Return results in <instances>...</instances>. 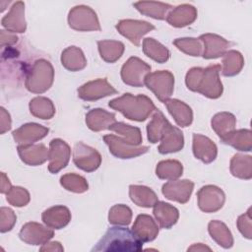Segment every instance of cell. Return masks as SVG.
I'll list each match as a JSON object with an SVG mask.
<instances>
[{"label":"cell","mask_w":252,"mask_h":252,"mask_svg":"<svg viewBox=\"0 0 252 252\" xmlns=\"http://www.w3.org/2000/svg\"><path fill=\"white\" fill-rule=\"evenodd\" d=\"M148 139L151 143H158L161 139V144L158 147L160 154H168L178 152L183 148L182 132L173 127L158 110L153 117V120L147 126Z\"/></svg>","instance_id":"1"},{"label":"cell","mask_w":252,"mask_h":252,"mask_svg":"<svg viewBox=\"0 0 252 252\" xmlns=\"http://www.w3.org/2000/svg\"><path fill=\"white\" fill-rule=\"evenodd\" d=\"M143 248L141 241L136 234L126 227H110L96 245L92 249L93 252H137Z\"/></svg>","instance_id":"2"},{"label":"cell","mask_w":252,"mask_h":252,"mask_svg":"<svg viewBox=\"0 0 252 252\" xmlns=\"http://www.w3.org/2000/svg\"><path fill=\"white\" fill-rule=\"evenodd\" d=\"M220 65H212L203 68H192L186 75L187 88L202 94L217 98L221 94L222 86L219 80Z\"/></svg>","instance_id":"3"},{"label":"cell","mask_w":252,"mask_h":252,"mask_svg":"<svg viewBox=\"0 0 252 252\" xmlns=\"http://www.w3.org/2000/svg\"><path fill=\"white\" fill-rule=\"evenodd\" d=\"M110 107L119 110L131 120H145L156 107L153 101L145 95L134 96L131 94H125L121 97L111 100L108 104Z\"/></svg>","instance_id":"4"},{"label":"cell","mask_w":252,"mask_h":252,"mask_svg":"<svg viewBox=\"0 0 252 252\" xmlns=\"http://www.w3.org/2000/svg\"><path fill=\"white\" fill-rule=\"evenodd\" d=\"M53 81V69L49 62L40 59L27 71L26 88L32 93H43L48 90Z\"/></svg>","instance_id":"5"},{"label":"cell","mask_w":252,"mask_h":252,"mask_svg":"<svg viewBox=\"0 0 252 252\" xmlns=\"http://www.w3.org/2000/svg\"><path fill=\"white\" fill-rule=\"evenodd\" d=\"M145 84L160 101L165 102L173 92L174 78L168 71H159L148 74L145 78Z\"/></svg>","instance_id":"6"},{"label":"cell","mask_w":252,"mask_h":252,"mask_svg":"<svg viewBox=\"0 0 252 252\" xmlns=\"http://www.w3.org/2000/svg\"><path fill=\"white\" fill-rule=\"evenodd\" d=\"M151 71V66L137 57H131L122 67L121 76L125 84L134 87L144 85L145 76Z\"/></svg>","instance_id":"7"},{"label":"cell","mask_w":252,"mask_h":252,"mask_svg":"<svg viewBox=\"0 0 252 252\" xmlns=\"http://www.w3.org/2000/svg\"><path fill=\"white\" fill-rule=\"evenodd\" d=\"M100 155L93 148L78 143L74 148V162L77 167L91 172L95 170L100 164Z\"/></svg>","instance_id":"8"},{"label":"cell","mask_w":252,"mask_h":252,"mask_svg":"<svg viewBox=\"0 0 252 252\" xmlns=\"http://www.w3.org/2000/svg\"><path fill=\"white\" fill-rule=\"evenodd\" d=\"M103 140L109 146V151L111 154L120 158H130L137 157L147 153L149 150V148L146 146L135 147L125 140L113 135H106L103 137Z\"/></svg>","instance_id":"9"},{"label":"cell","mask_w":252,"mask_h":252,"mask_svg":"<svg viewBox=\"0 0 252 252\" xmlns=\"http://www.w3.org/2000/svg\"><path fill=\"white\" fill-rule=\"evenodd\" d=\"M199 207L204 212H215L222 207L224 201L223 192L212 185L204 186L198 192Z\"/></svg>","instance_id":"10"},{"label":"cell","mask_w":252,"mask_h":252,"mask_svg":"<svg viewBox=\"0 0 252 252\" xmlns=\"http://www.w3.org/2000/svg\"><path fill=\"white\" fill-rule=\"evenodd\" d=\"M19 236L22 241L31 245H39L53 236V231L36 222H28L23 225Z\"/></svg>","instance_id":"11"},{"label":"cell","mask_w":252,"mask_h":252,"mask_svg":"<svg viewBox=\"0 0 252 252\" xmlns=\"http://www.w3.org/2000/svg\"><path fill=\"white\" fill-rule=\"evenodd\" d=\"M70 148L60 139H54L50 142L49 159L50 163L48 169L52 173L58 172L61 168L65 167L69 161Z\"/></svg>","instance_id":"12"},{"label":"cell","mask_w":252,"mask_h":252,"mask_svg":"<svg viewBox=\"0 0 252 252\" xmlns=\"http://www.w3.org/2000/svg\"><path fill=\"white\" fill-rule=\"evenodd\" d=\"M78 94L79 96L85 100H95L116 94V90L113 89L105 79H98L82 86L78 90Z\"/></svg>","instance_id":"13"},{"label":"cell","mask_w":252,"mask_h":252,"mask_svg":"<svg viewBox=\"0 0 252 252\" xmlns=\"http://www.w3.org/2000/svg\"><path fill=\"white\" fill-rule=\"evenodd\" d=\"M117 30L121 34L128 37L131 42L135 45H140V37L148 32L155 29V27L144 21H132L125 20L119 22L116 26Z\"/></svg>","instance_id":"14"},{"label":"cell","mask_w":252,"mask_h":252,"mask_svg":"<svg viewBox=\"0 0 252 252\" xmlns=\"http://www.w3.org/2000/svg\"><path fill=\"white\" fill-rule=\"evenodd\" d=\"M68 21L70 27L79 31H95L100 29L95 13L89 7L87 8L85 17H82L80 6L75 7L72 11H70Z\"/></svg>","instance_id":"15"},{"label":"cell","mask_w":252,"mask_h":252,"mask_svg":"<svg viewBox=\"0 0 252 252\" xmlns=\"http://www.w3.org/2000/svg\"><path fill=\"white\" fill-rule=\"evenodd\" d=\"M193 182L190 180L170 181L162 186V194L170 200L186 203L190 199L193 190Z\"/></svg>","instance_id":"16"},{"label":"cell","mask_w":252,"mask_h":252,"mask_svg":"<svg viewBox=\"0 0 252 252\" xmlns=\"http://www.w3.org/2000/svg\"><path fill=\"white\" fill-rule=\"evenodd\" d=\"M132 231L143 242L154 240L158 233V227L154 220L148 215H139L132 226Z\"/></svg>","instance_id":"17"},{"label":"cell","mask_w":252,"mask_h":252,"mask_svg":"<svg viewBox=\"0 0 252 252\" xmlns=\"http://www.w3.org/2000/svg\"><path fill=\"white\" fill-rule=\"evenodd\" d=\"M47 133V128L35 123H28L13 131V138L17 143L29 145L43 138Z\"/></svg>","instance_id":"18"},{"label":"cell","mask_w":252,"mask_h":252,"mask_svg":"<svg viewBox=\"0 0 252 252\" xmlns=\"http://www.w3.org/2000/svg\"><path fill=\"white\" fill-rule=\"evenodd\" d=\"M1 24L11 32H24L26 31V22L24 18L23 2H16L10 12L3 17Z\"/></svg>","instance_id":"19"},{"label":"cell","mask_w":252,"mask_h":252,"mask_svg":"<svg viewBox=\"0 0 252 252\" xmlns=\"http://www.w3.org/2000/svg\"><path fill=\"white\" fill-rule=\"evenodd\" d=\"M193 153L194 156L202 161L209 163L216 158L217 147L207 137L194 134L193 135Z\"/></svg>","instance_id":"20"},{"label":"cell","mask_w":252,"mask_h":252,"mask_svg":"<svg viewBox=\"0 0 252 252\" xmlns=\"http://www.w3.org/2000/svg\"><path fill=\"white\" fill-rule=\"evenodd\" d=\"M71 220V214L66 207L56 206L52 207L42 214L43 222L52 228L60 229L68 224Z\"/></svg>","instance_id":"21"},{"label":"cell","mask_w":252,"mask_h":252,"mask_svg":"<svg viewBox=\"0 0 252 252\" xmlns=\"http://www.w3.org/2000/svg\"><path fill=\"white\" fill-rule=\"evenodd\" d=\"M18 153L21 159L31 165L40 164L44 162L48 157V152L44 145H20L18 147Z\"/></svg>","instance_id":"22"},{"label":"cell","mask_w":252,"mask_h":252,"mask_svg":"<svg viewBox=\"0 0 252 252\" xmlns=\"http://www.w3.org/2000/svg\"><path fill=\"white\" fill-rule=\"evenodd\" d=\"M86 122L90 129L100 131L109 128L115 122V115L106 112L104 109L96 108L91 110L86 116Z\"/></svg>","instance_id":"23"},{"label":"cell","mask_w":252,"mask_h":252,"mask_svg":"<svg viewBox=\"0 0 252 252\" xmlns=\"http://www.w3.org/2000/svg\"><path fill=\"white\" fill-rule=\"evenodd\" d=\"M154 215L159 225L164 228L171 227L178 220V210L164 202H157L154 208Z\"/></svg>","instance_id":"24"},{"label":"cell","mask_w":252,"mask_h":252,"mask_svg":"<svg viewBox=\"0 0 252 252\" xmlns=\"http://www.w3.org/2000/svg\"><path fill=\"white\" fill-rule=\"evenodd\" d=\"M165 103L169 113L173 116L179 126L186 127L191 124L193 118L192 110L187 104L177 99L166 100Z\"/></svg>","instance_id":"25"},{"label":"cell","mask_w":252,"mask_h":252,"mask_svg":"<svg viewBox=\"0 0 252 252\" xmlns=\"http://www.w3.org/2000/svg\"><path fill=\"white\" fill-rule=\"evenodd\" d=\"M199 39H201L205 45V51H204L203 57L208 59L221 56L225 47L227 46V44H229L222 37H220L216 34H210V33L201 35Z\"/></svg>","instance_id":"26"},{"label":"cell","mask_w":252,"mask_h":252,"mask_svg":"<svg viewBox=\"0 0 252 252\" xmlns=\"http://www.w3.org/2000/svg\"><path fill=\"white\" fill-rule=\"evenodd\" d=\"M130 197L131 200L140 207L150 208L155 206L158 202V197L151 188L145 186H130Z\"/></svg>","instance_id":"27"},{"label":"cell","mask_w":252,"mask_h":252,"mask_svg":"<svg viewBox=\"0 0 252 252\" xmlns=\"http://www.w3.org/2000/svg\"><path fill=\"white\" fill-rule=\"evenodd\" d=\"M62 64L70 71H78L86 66V59L81 49L71 46L65 49L61 56Z\"/></svg>","instance_id":"28"},{"label":"cell","mask_w":252,"mask_h":252,"mask_svg":"<svg viewBox=\"0 0 252 252\" xmlns=\"http://www.w3.org/2000/svg\"><path fill=\"white\" fill-rule=\"evenodd\" d=\"M196 13L194 7L190 5H182L178 6L175 10H173L169 16L167 17V22L174 27H184L190 25L196 18V16H184L188 14Z\"/></svg>","instance_id":"29"},{"label":"cell","mask_w":252,"mask_h":252,"mask_svg":"<svg viewBox=\"0 0 252 252\" xmlns=\"http://www.w3.org/2000/svg\"><path fill=\"white\" fill-rule=\"evenodd\" d=\"M209 232L212 238H214L219 245L224 248H229L232 246L233 240L231 234L224 223L216 220L211 221L209 223Z\"/></svg>","instance_id":"30"},{"label":"cell","mask_w":252,"mask_h":252,"mask_svg":"<svg viewBox=\"0 0 252 252\" xmlns=\"http://www.w3.org/2000/svg\"><path fill=\"white\" fill-rule=\"evenodd\" d=\"M98 49L101 58L107 62H114L119 59L124 51V45L120 41H98Z\"/></svg>","instance_id":"31"},{"label":"cell","mask_w":252,"mask_h":252,"mask_svg":"<svg viewBox=\"0 0 252 252\" xmlns=\"http://www.w3.org/2000/svg\"><path fill=\"white\" fill-rule=\"evenodd\" d=\"M31 112L41 119H49L54 114V106L50 99L45 97H35L30 102Z\"/></svg>","instance_id":"32"},{"label":"cell","mask_w":252,"mask_h":252,"mask_svg":"<svg viewBox=\"0 0 252 252\" xmlns=\"http://www.w3.org/2000/svg\"><path fill=\"white\" fill-rule=\"evenodd\" d=\"M143 46L144 52L147 54V56L159 63L166 61L169 57V51L154 38H145Z\"/></svg>","instance_id":"33"},{"label":"cell","mask_w":252,"mask_h":252,"mask_svg":"<svg viewBox=\"0 0 252 252\" xmlns=\"http://www.w3.org/2000/svg\"><path fill=\"white\" fill-rule=\"evenodd\" d=\"M109 129L118 134H122L125 137L123 140H125L126 142H128L134 146H138L142 142V136H141V132H140L139 128L132 127V126L124 124L122 122H117V123H113L109 127Z\"/></svg>","instance_id":"34"},{"label":"cell","mask_w":252,"mask_h":252,"mask_svg":"<svg viewBox=\"0 0 252 252\" xmlns=\"http://www.w3.org/2000/svg\"><path fill=\"white\" fill-rule=\"evenodd\" d=\"M182 164L177 160H163L157 166V175L162 179H175L182 174Z\"/></svg>","instance_id":"35"},{"label":"cell","mask_w":252,"mask_h":252,"mask_svg":"<svg viewBox=\"0 0 252 252\" xmlns=\"http://www.w3.org/2000/svg\"><path fill=\"white\" fill-rule=\"evenodd\" d=\"M234 125V116L230 113L222 112L214 116L212 120V127L221 138L226 136L229 129H232Z\"/></svg>","instance_id":"36"},{"label":"cell","mask_w":252,"mask_h":252,"mask_svg":"<svg viewBox=\"0 0 252 252\" xmlns=\"http://www.w3.org/2000/svg\"><path fill=\"white\" fill-rule=\"evenodd\" d=\"M160 3H155V2H137L135 3V6L137 7V9L145 14V15H148L149 17H152V18H155V19H159V20H162L164 19V15H165V12L171 8L170 5L168 4H164L162 7L157 9V7L159 6Z\"/></svg>","instance_id":"37"},{"label":"cell","mask_w":252,"mask_h":252,"mask_svg":"<svg viewBox=\"0 0 252 252\" xmlns=\"http://www.w3.org/2000/svg\"><path fill=\"white\" fill-rule=\"evenodd\" d=\"M132 212L124 205H116L109 212V222L113 224L128 225L131 222Z\"/></svg>","instance_id":"38"},{"label":"cell","mask_w":252,"mask_h":252,"mask_svg":"<svg viewBox=\"0 0 252 252\" xmlns=\"http://www.w3.org/2000/svg\"><path fill=\"white\" fill-rule=\"evenodd\" d=\"M60 182L62 186H64L67 190L72 192L82 193L88 190V183L85 180V178L73 173L62 176Z\"/></svg>","instance_id":"39"},{"label":"cell","mask_w":252,"mask_h":252,"mask_svg":"<svg viewBox=\"0 0 252 252\" xmlns=\"http://www.w3.org/2000/svg\"><path fill=\"white\" fill-rule=\"evenodd\" d=\"M7 201L15 207L26 206L30 201L29 192L22 187H12L6 193Z\"/></svg>","instance_id":"40"},{"label":"cell","mask_w":252,"mask_h":252,"mask_svg":"<svg viewBox=\"0 0 252 252\" xmlns=\"http://www.w3.org/2000/svg\"><path fill=\"white\" fill-rule=\"evenodd\" d=\"M173 43L178 49L192 56H199L201 53V45L196 38H177Z\"/></svg>","instance_id":"41"},{"label":"cell","mask_w":252,"mask_h":252,"mask_svg":"<svg viewBox=\"0 0 252 252\" xmlns=\"http://www.w3.org/2000/svg\"><path fill=\"white\" fill-rule=\"evenodd\" d=\"M16 222V216L14 212L9 209L2 207L0 209V231L6 232L12 229Z\"/></svg>","instance_id":"42"},{"label":"cell","mask_w":252,"mask_h":252,"mask_svg":"<svg viewBox=\"0 0 252 252\" xmlns=\"http://www.w3.org/2000/svg\"><path fill=\"white\" fill-rule=\"evenodd\" d=\"M0 33H1V46H2V48L5 47V45L10 46V45L16 43L17 40H18L17 35L13 34L11 32L1 31Z\"/></svg>","instance_id":"43"},{"label":"cell","mask_w":252,"mask_h":252,"mask_svg":"<svg viewBox=\"0 0 252 252\" xmlns=\"http://www.w3.org/2000/svg\"><path fill=\"white\" fill-rule=\"evenodd\" d=\"M10 128H11L10 115L4 107H1V134H4Z\"/></svg>","instance_id":"44"},{"label":"cell","mask_w":252,"mask_h":252,"mask_svg":"<svg viewBox=\"0 0 252 252\" xmlns=\"http://www.w3.org/2000/svg\"><path fill=\"white\" fill-rule=\"evenodd\" d=\"M1 193L6 194L12 187H11V183L8 179V177L6 176V174L4 172L1 173Z\"/></svg>","instance_id":"45"},{"label":"cell","mask_w":252,"mask_h":252,"mask_svg":"<svg viewBox=\"0 0 252 252\" xmlns=\"http://www.w3.org/2000/svg\"><path fill=\"white\" fill-rule=\"evenodd\" d=\"M40 250H60V251H62L63 248L61 247L59 242H51V243H47L46 246L41 247Z\"/></svg>","instance_id":"46"},{"label":"cell","mask_w":252,"mask_h":252,"mask_svg":"<svg viewBox=\"0 0 252 252\" xmlns=\"http://www.w3.org/2000/svg\"><path fill=\"white\" fill-rule=\"evenodd\" d=\"M189 250H211V248H209V247H207V246H203L202 245V243H198L197 245H193L192 247H190V248H188V251Z\"/></svg>","instance_id":"47"}]
</instances>
